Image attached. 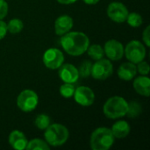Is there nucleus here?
<instances>
[{
	"label": "nucleus",
	"instance_id": "nucleus-1",
	"mask_svg": "<svg viewBox=\"0 0 150 150\" xmlns=\"http://www.w3.org/2000/svg\"><path fill=\"white\" fill-rule=\"evenodd\" d=\"M60 42L64 51L73 56L83 54L90 46L88 36L80 32H68L62 35Z\"/></svg>",
	"mask_w": 150,
	"mask_h": 150
},
{
	"label": "nucleus",
	"instance_id": "nucleus-2",
	"mask_svg": "<svg viewBox=\"0 0 150 150\" xmlns=\"http://www.w3.org/2000/svg\"><path fill=\"white\" fill-rule=\"evenodd\" d=\"M128 103L122 97L115 96L110 98L104 105V114L105 117L115 120L127 115Z\"/></svg>",
	"mask_w": 150,
	"mask_h": 150
},
{
	"label": "nucleus",
	"instance_id": "nucleus-3",
	"mask_svg": "<svg viewBox=\"0 0 150 150\" xmlns=\"http://www.w3.org/2000/svg\"><path fill=\"white\" fill-rule=\"evenodd\" d=\"M45 130V140L47 144L53 147H59L63 145L66 143L69 136L68 128L61 124L49 125Z\"/></svg>",
	"mask_w": 150,
	"mask_h": 150
},
{
	"label": "nucleus",
	"instance_id": "nucleus-4",
	"mask_svg": "<svg viewBox=\"0 0 150 150\" xmlns=\"http://www.w3.org/2000/svg\"><path fill=\"white\" fill-rule=\"evenodd\" d=\"M114 136L107 127L97 128L91 136V147L93 150H108L114 142Z\"/></svg>",
	"mask_w": 150,
	"mask_h": 150
},
{
	"label": "nucleus",
	"instance_id": "nucleus-5",
	"mask_svg": "<svg viewBox=\"0 0 150 150\" xmlns=\"http://www.w3.org/2000/svg\"><path fill=\"white\" fill-rule=\"evenodd\" d=\"M39 103L38 95L31 90H25L19 93L17 98L18 107L25 112L33 111Z\"/></svg>",
	"mask_w": 150,
	"mask_h": 150
},
{
	"label": "nucleus",
	"instance_id": "nucleus-6",
	"mask_svg": "<svg viewBox=\"0 0 150 150\" xmlns=\"http://www.w3.org/2000/svg\"><path fill=\"white\" fill-rule=\"evenodd\" d=\"M124 54L130 62L136 64L144 60L146 56V48L139 40H132L127 45L124 49Z\"/></svg>",
	"mask_w": 150,
	"mask_h": 150
},
{
	"label": "nucleus",
	"instance_id": "nucleus-7",
	"mask_svg": "<svg viewBox=\"0 0 150 150\" xmlns=\"http://www.w3.org/2000/svg\"><path fill=\"white\" fill-rule=\"evenodd\" d=\"M113 67L112 62L106 59L98 60L94 64H92L91 76L97 80H105L112 75Z\"/></svg>",
	"mask_w": 150,
	"mask_h": 150
},
{
	"label": "nucleus",
	"instance_id": "nucleus-8",
	"mask_svg": "<svg viewBox=\"0 0 150 150\" xmlns=\"http://www.w3.org/2000/svg\"><path fill=\"white\" fill-rule=\"evenodd\" d=\"M64 62V55L58 48H49L43 54V62L50 69H59Z\"/></svg>",
	"mask_w": 150,
	"mask_h": 150
},
{
	"label": "nucleus",
	"instance_id": "nucleus-9",
	"mask_svg": "<svg viewBox=\"0 0 150 150\" xmlns=\"http://www.w3.org/2000/svg\"><path fill=\"white\" fill-rule=\"evenodd\" d=\"M108 17L116 23H123L127 20L128 11L127 8L120 2H112L107 7Z\"/></svg>",
	"mask_w": 150,
	"mask_h": 150
},
{
	"label": "nucleus",
	"instance_id": "nucleus-10",
	"mask_svg": "<svg viewBox=\"0 0 150 150\" xmlns=\"http://www.w3.org/2000/svg\"><path fill=\"white\" fill-rule=\"evenodd\" d=\"M75 101L82 106H90L94 103L95 94L93 91L87 86H80L74 92Z\"/></svg>",
	"mask_w": 150,
	"mask_h": 150
},
{
	"label": "nucleus",
	"instance_id": "nucleus-11",
	"mask_svg": "<svg viewBox=\"0 0 150 150\" xmlns=\"http://www.w3.org/2000/svg\"><path fill=\"white\" fill-rule=\"evenodd\" d=\"M104 52L110 60L120 61L124 55V47L120 41L116 40H110L105 42Z\"/></svg>",
	"mask_w": 150,
	"mask_h": 150
},
{
	"label": "nucleus",
	"instance_id": "nucleus-12",
	"mask_svg": "<svg viewBox=\"0 0 150 150\" xmlns=\"http://www.w3.org/2000/svg\"><path fill=\"white\" fill-rule=\"evenodd\" d=\"M59 76L64 83H74L79 78L78 69L72 64H62L59 68Z\"/></svg>",
	"mask_w": 150,
	"mask_h": 150
},
{
	"label": "nucleus",
	"instance_id": "nucleus-13",
	"mask_svg": "<svg viewBox=\"0 0 150 150\" xmlns=\"http://www.w3.org/2000/svg\"><path fill=\"white\" fill-rule=\"evenodd\" d=\"M73 19L69 15H62L56 18L54 23L55 33L59 36H62L71 30L73 27Z\"/></svg>",
	"mask_w": 150,
	"mask_h": 150
},
{
	"label": "nucleus",
	"instance_id": "nucleus-14",
	"mask_svg": "<svg viewBox=\"0 0 150 150\" xmlns=\"http://www.w3.org/2000/svg\"><path fill=\"white\" fill-rule=\"evenodd\" d=\"M27 142L25 135L18 130L12 131L9 135V143L14 149H25Z\"/></svg>",
	"mask_w": 150,
	"mask_h": 150
},
{
	"label": "nucleus",
	"instance_id": "nucleus-15",
	"mask_svg": "<svg viewBox=\"0 0 150 150\" xmlns=\"http://www.w3.org/2000/svg\"><path fill=\"white\" fill-rule=\"evenodd\" d=\"M137 74V68L133 62H125L120 65L118 69V76L121 80L130 81L135 77Z\"/></svg>",
	"mask_w": 150,
	"mask_h": 150
},
{
	"label": "nucleus",
	"instance_id": "nucleus-16",
	"mask_svg": "<svg viewBox=\"0 0 150 150\" xmlns=\"http://www.w3.org/2000/svg\"><path fill=\"white\" fill-rule=\"evenodd\" d=\"M134 88L140 95L149 97L150 94V79L145 76L135 78L134 81Z\"/></svg>",
	"mask_w": 150,
	"mask_h": 150
},
{
	"label": "nucleus",
	"instance_id": "nucleus-17",
	"mask_svg": "<svg viewBox=\"0 0 150 150\" xmlns=\"http://www.w3.org/2000/svg\"><path fill=\"white\" fill-rule=\"evenodd\" d=\"M111 131L114 138H118V139L126 138L130 133V126L125 120H119L113 124Z\"/></svg>",
	"mask_w": 150,
	"mask_h": 150
},
{
	"label": "nucleus",
	"instance_id": "nucleus-18",
	"mask_svg": "<svg viewBox=\"0 0 150 150\" xmlns=\"http://www.w3.org/2000/svg\"><path fill=\"white\" fill-rule=\"evenodd\" d=\"M86 51L89 56L95 61L104 58V55H105L104 48L98 44H93L91 46H89Z\"/></svg>",
	"mask_w": 150,
	"mask_h": 150
},
{
	"label": "nucleus",
	"instance_id": "nucleus-19",
	"mask_svg": "<svg viewBox=\"0 0 150 150\" xmlns=\"http://www.w3.org/2000/svg\"><path fill=\"white\" fill-rule=\"evenodd\" d=\"M25 149L28 150H48L50 149L49 145L47 143V142H44L40 139H33L31 142H27Z\"/></svg>",
	"mask_w": 150,
	"mask_h": 150
},
{
	"label": "nucleus",
	"instance_id": "nucleus-20",
	"mask_svg": "<svg viewBox=\"0 0 150 150\" xmlns=\"http://www.w3.org/2000/svg\"><path fill=\"white\" fill-rule=\"evenodd\" d=\"M6 25H7V31L13 34L20 33L24 27V24L22 20L18 18H12Z\"/></svg>",
	"mask_w": 150,
	"mask_h": 150
},
{
	"label": "nucleus",
	"instance_id": "nucleus-21",
	"mask_svg": "<svg viewBox=\"0 0 150 150\" xmlns=\"http://www.w3.org/2000/svg\"><path fill=\"white\" fill-rule=\"evenodd\" d=\"M142 113V105L137 101H131L128 104L127 115L128 118L134 119L138 117Z\"/></svg>",
	"mask_w": 150,
	"mask_h": 150
},
{
	"label": "nucleus",
	"instance_id": "nucleus-22",
	"mask_svg": "<svg viewBox=\"0 0 150 150\" xmlns=\"http://www.w3.org/2000/svg\"><path fill=\"white\" fill-rule=\"evenodd\" d=\"M34 124L40 130H45L50 125V118L47 114H40L36 117Z\"/></svg>",
	"mask_w": 150,
	"mask_h": 150
},
{
	"label": "nucleus",
	"instance_id": "nucleus-23",
	"mask_svg": "<svg viewBox=\"0 0 150 150\" xmlns=\"http://www.w3.org/2000/svg\"><path fill=\"white\" fill-rule=\"evenodd\" d=\"M127 24L132 26V27H139L142 25V17L136 12H132V13H128L127 20Z\"/></svg>",
	"mask_w": 150,
	"mask_h": 150
},
{
	"label": "nucleus",
	"instance_id": "nucleus-24",
	"mask_svg": "<svg viewBox=\"0 0 150 150\" xmlns=\"http://www.w3.org/2000/svg\"><path fill=\"white\" fill-rule=\"evenodd\" d=\"M91 69H92V63L90 61H84L79 67L78 73L79 76H82L83 78L88 77L91 74Z\"/></svg>",
	"mask_w": 150,
	"mask_h": 150
},
{
	"label": "nucleus",
	"instance_id": "nucleus-25",
	"mask_svg": "<svg viewBox=\"0 0 150 150\" xmlns=\"http://www.w3.org/2000/svg\"><path fill=\"white\" fill-rule=\"evenodd\" d=\"M74 92H75V87H74L73 83H64L60 87V93L65 98H69L73 97Z\"/></svg>",
	"mask_w": 150,
	"mask_h": 150
},
{
	"label": "nucleus",
	"instance_id": "nucleus-26",
	"mask_svg": "<svg viewBox=\"0 0 150 150\" xmlns=\"http://www.w3.org/2000/svg\"><path fill=\"white\" fill-rule=\"evenodd\" d=\"M137 72L142 74V76H147L149 73V65L147 62L142 61L139 63H137Z\"/></svg>",
	"mask_w": 150,
	"mask_h": 150
},
{
	"label": "nucleus",
	"instance_id": "nucleus-27",
	"mask_svg": "<svg viewBox=\"0 0 150 150\" xmlns=\"http://www.w3.org/2000/svg\"><path fill=\"white\" fill-rule=\"evenodd\" d=\"M8 13V4L5 0H0V19H3Z\"/></svg>",
	"mask_w": 150,
	"mask_h": 150
},
{
	"label": "nucleus",
	"instance_id": "nucleus-28",
	"mask_svg": "<svg viewBox=\"0 0 150 150\" xmlns=\"http://www.w3.org/2000/svg\"><path fill=\"white\" fill-rule=\"evenodd\" d=\"M7 25L5 22L0 19V40L4 39L7 33Z\"/></svg>",
	"mask_w": 150,
	"mask_h": 150
},
{
	"label": "nucleus",
	"instance_id": "nucleus-29",
	"mask_svg": "<svg viewBox=\"0 0 150 150\" xmlns=\"http://www.w3.org/2000/svg\"><path fill=\"white\" fill-rule=\"evenodd\" d=\"M149 29H150L149 26H147V28L144 30V32H143V34H142V37H143V41L145 42V44H146L148 47H149L150 46Z\"/></svg>",
	"mask_w": 150,
	"mask_h": 150
},
{
	"label": "nucleus",
	"instance_id": "nucleus-30",
	"mask_svg": "<svg viewBox=\"0 0 150 150\" xmlns=\"http://www.w3.org/2000/svg\"><path fill=\"white\" fill-rule=\"evenodd\" d=\"M57 2H59L62 4H73L75 2H76L77 0H56Z\"/></svg>",
	"mask_w": 150,
	"mask_h": 150
},
{
	"label": "nucleus",
	"instance_id": "nucleus-31",
	"mask_svg": "<svg viewBox=\"0 0 150 150\" xmlns=\"http://www.w3.org/2000/svg\"><path fill=\"white\" fill-rule=\"evenodd\" d=\"M87 4H96L99 2V0H83Z\"/></svg>",
	"mask_w": 150,
	"mask_h": 150
}]
</instances>
